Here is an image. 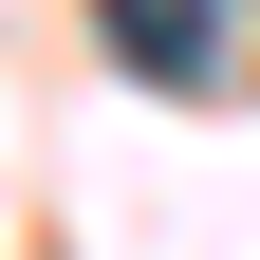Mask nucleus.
Listing matches in <instances>:
<instances>
[{
  "instance_id": "f257e3e1",
  "label": "nucleus",
  "mask_w": 260,
  "mask_h": 260,
  "mask_svg": "<svg viewBox=\"0 0 260 260\" xmlns=\"http://www.w3.org/2000/svg\"><path fill=\"white\" fill-rule=\"evenodd\" d=\"M93 38L149 93H223V0H93Z\"/></svg>"
}]
</instances>
